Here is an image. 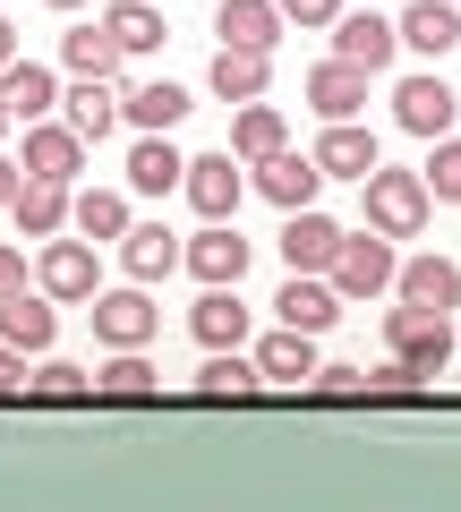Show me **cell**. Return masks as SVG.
Segmentation results:
<instances>
[{
    "instance_id": "obj_1",
    "label": "cell",
    "mask_w": 461,
    "mask_h": 512,
    "mask_svg": "<svg viewBox=\"0 0 461 512\" xmlns=\"http://www.w3.org/2000/svg\"><path fill=\"white\" fill-rule=\"evenodd\" d=\"M385 350L427 384V376L453 367V325H444L436 308H410V299H402V308H385Z\"/></svg>"
},
{
    "instance_id": "obj_2",
    "label": "cell",
    "mask_w": 461,
    "mask_h": 512,
    "mask_svg": "<svg viewBox=\"0 0 461 512\" xmlns=\"http://www.w3.org/2000/svg\"><path fill=\"white\" fill-rule=\"evenodd\" d=\"M359 188H368V231H385V239H419L427 231V205H436V197H427L419 171H385V163H376Z\"/></svg>"
},
{
    "instance_id": "obj_3",
    "label": "cell",
    "mask_w": 461,
    "mask_h": 512,
    "mask_svg": "<svg viewBox=\"0 0 461 512\" xmlns=\"http://www.w3.org/2000/svg\"><path fill=\"white\" fill-rule=\"evenodd\" d=\"M393 265H402V256H393V239L385 231H342V248H333V265H325V282L342 299H376V291H393Z\"/></svg>"
},
{
    "instance_id": "obj_4",
    "label": "cell",
    "mask_w": 461,
    "mask_h": 512,
    "mask_svg": "<svg viewBox=\"0 0 461 512\" xmlns=\"http://www.w3.org/2000/svg\"><path fill=\"white\" fill-rule=\"evenodd\" d=\"M86 316H94V342L103 350H146L154 325H163V308L146 299V282H137V291H94Z\"/></svg>"
},
{
    "instance_id": "obj_5",
    "label": "cell",
    "mask_w": 461,
    "mask_h": 512,
    "mask_svg": "<svg viewBox=\"0 0 461 512\" xmlns=\"http://www.w3.org/2000/svg\"><path fill=\"white\" fill-rule=\"evenodd\" d=\"M180 188H188V205H197L205 222H231V214H240V197H248L240 154H197V163L180 171Z\"/></svg>"
},
{
    "instance_id": "obj_6",
    "label": "cell",
    "mask_w": 461,
    "mask_h": 512,
    "mask_svg": "<svg viewBox=\"0 0 461 512\" xmlns=\"http://www.w3.org/2000/svg\"><path fill=\"white\" fill-rule=\"evenodd\" d=\"M35 291L43 299H94L103 291V274H94V248L86 239H43V265H35Z\"/></svg>"
},
{
    "instance_id": "obj_7",
    "label": "cell",
    "mask_w": 461,
    "mask_h": 512,
    "mask_svg": "<svg viewBox=\"0 0 461 512\" xmlns=\"http://www.w3.org/2000/svg\"><path fill=\"white\" fill-rule=\"evenodd\" d=\"M453 111H461V94L444 86V77H402V86H393V120H402L410 137H444Z\"/></svg>"
},
{
    "instance_id": "obj_8",
    "label": "cell",
    "mask_w": 461,
    "mask_h": 512,
    "mask_svg": "<svg viewBox=\"0 0 461 512\" xmlns=\"http://www.w3.org/2000/svg\"><path fill=\"white\" fill-rule=\"evenodd\" d=\"M333 248H342V222H325L316 205H291V222H282V265L291 274H325Z\"/></svg>"
},
{
    "instance_id": "obj_9",
    "label": "cell",
    "mask_w": 461,
    "mask_h": 512,
    "mask_svg": "<svg viewBox=\"0 0 461 512\" xmlns=\"http://www.w3.org/2000/svg\"><path fill=\"white\" fill-rule=\"evenodd\" d=\"M393 291H402L410 308L453 316L461 308V265H453V256H410V265H393Z\"/></svg>"
},
{
    "instance_id": "obj_10",
    "label": "cell",
    "mask_w": 461,
    "mask_h": 512,
    "mask_svg": "<svg viewBox=\"0 0 461 512\" xmlns=\"http://www.w3.org/2000/svg\"><path fill=\"white\" fill-rule=\"evenodd\" d=\"M188 333L205 350H240L248 342V308H240V282H205V299L188 308Z\"/></svg>"
},
{
    "instance_id": "obj_11",
    "label": "cell",
    "mask_w": 461,
    "mask_h": 512,
    "mask_svg": "<svg viewBox=\"0 0 461 512\" xmlns=\"http://www.w3.org/2000/svg\"><path fill=\"white\" fill-rule=\"evenodd\" d=\"M393 43H410V52L444 60L461 43V0H410L402 18H393Z\"/></svg>"
},
{
    "instance_id": "obj_12",
    "label": "cell",
    "mask_w": 461,
    "mask_h": 512,
    "mask_svg": "<svg viewBox=\"0 0 461 512\" xmlns=\"http://www.w3.org/2000/svg\"><path fill=\"white\" fill-rule=\"evenodd\" d=\"M18 171H35V180H77V171H86V137L60 128V120H26V163Z\"/></svg>"
},
{
    "instance_id": "obj_13",
    "label": "cell",
    "mask_w": 461,
    "mask_h": 512,
    "mask_svg": "<svg viewBox=\"0 0 461 512\" xmlns=\"http://www.w3.org/2000/svg\"><path fill=\"white\" fill-rule=\"evenodd\" d=\"M333 60H359L376 77L393 60V18H376V9H333Z\"/></svg>"
},
{
    "instance_id": "obj_14",
    "label": "cell",
    "mask_w": 461,
    "mask_h": 512,
    "mask_svg": "<svg viewBox=\"0 0 461 512\" xmlns=\"http://www.w3.org/2000/svg\"><path fill=\"white\" fill-rule=\"evenodd\" d=\"M180 265H188L197 282H240V274H248V239L231 231V222H205V231L180 248Z\"/></svg>"
},
{
    "instance_id": "obj_15",
    "label": "cell",
    "mask_w": 461,
    "mask_h": 512,
    "mask_svg": "<svg viewBox=\"0 0 461 512\" xmlns=\"http://www.w3.org/2000/svg\"><path fill=\"white\" fill-rule=\"evenodd\" d=\"M257 188H265V197L282 205V214H291V205H316L325 171H316V154H291V146H274V154L257 163Z\"/></svg>"
},
{
    "instance_id": "obj_16",
    "label": "cell",
    "mask_w": 461,
    "mask_h": 512,
    "mask_svg": "<svg viewBox=\"0 0 461 512\" xmlns=\"http://www.w3.org/2000/svg\"><path fill=\"white\" fill-rule=\"evenodd\" d=\"M180 171H188V154L171 146V128H146V137H137V154H129V188H137V197H171V188H180Z\"/></svg>"
},
{
    "instance_id": "obj_17",
    "label": "cell",
    "mask_w": 461,
    "mask_h": 512,
    "mask_svg": "<svg viewBox=\"0 0 461 512\" xmlns=\"http://www.w3.org/2000/svg\"><path fill=\"white\" fill-rule=\"evenodd\" d=\"M9 214H18V231H26V239L69 231V180H35V171H26L18 197H9Z\"/></svg>"
},
{
    "instance_id": "obj_18",
    "label": "cell",
    "mask_w": 461,
    "mask_h": 512,
    "mask_svg": "<svg viewBox=\"0 0 461 512\" xmlns=\"http://www.w3.org/2000/svg\"><path fill=\"white\" fill-rule=\"evenodd\" d=\"M274 316H282L291 333H325L333 316H342V291L316 282V274H291V282H282V299H274Z\"/></svg>"
},
{
    "instance_id": "obj_19",
    "label": "cell",
    "mask_w": 461,
    "mask_h": 512,
    "mask_svg": "<svg viewBox=\"0 0 461 512\" xmlns=\"http://www.w3.org/2000/svg\"><path fill=\"white\" fill-rule=\"evenodd\" d=\"M316 171H325V180H368L376 171V137L359 120H333L325 137H316Z\"/></svg>"
},
{
    "instance_id": "obj_20",
    "label": "cell",
    "mask_w": 461,
    "mask_h": 512,
    "mask_svg": "<svg viewBox=\"0 0 461 512\" xmlns=\"http://www.w3.org/2000/svg\"><path fill=\"white\" fill-rule=\"evenodd\" d=\"M205 77H214V94H222V103H257V94L274 86V52H240V43H222Z\"/></svg>"
},
{
    "instance_id": "obj_21",
    "label": "cell",
    "mask_w": 461,
    "mask_h": 512,
    "mask_svg": "<svg viewBox=\"0 0 461 512\" xmlns=\"http://www.w3.org/2000/svg\"><path fill=\"white\" fill-rule=\"evenodd\" d=\"M52 325H60V316H52L43 291H9V299H0V342L18 350V359H26V350H52Z\"/></svg>"
},
{
    "instance_id": "obj_22",
    "label": "cell",
    "mask_w": 461,
    "mask_h": 512,
    "mask_svg": "<svg viewBox=\"0 0 461 512\" xmlns=\"http://www.w3.org/2000/svg\"><path fill=\"white\" fill-rule=\"evenodd\" d=\"M214 35L240 43V52H274V43H282V9H274V0H222Z\"/></svg>"
},
{
    "instance_id": "obj_23",
    "label": "cell",
    "mask_w": 461,
    "mask_h": 512,
    "mask_svg": "<svg viewBox=\"0 0 461 512\" xmlns=\"http://www.w3.org/2000/svg\"><path fill=\"white\" fill-rule=\"evenodd\" d=\"M0 103H9V120H52L60 86H52L43 60H9V69H0Z\"/></svg>"
},
{
    "instance_id": "obj_24",
    "label": "cell",
    "mask_w": 461,
    "mask_h": 512,
    "mask_svg": "<svg viewBox=\"0 0 461 512\" xmlns=\"http://www.w3.org/2000/svg\"><path fill=\"white\" fill-rule=\"evenodd\" d=\"M308 103L325 111V120H351V111L368 103V69H359V60H325V69H308Z\"/></svg>"
},
{
    "instance_id": "obj_25",
    "label": "cell",
    "mask_w": 461,
    "mask_h": 512,
    "mask_svg": "<svg viewBox=\"0 0 461 512\" xmlns=\"http://www.w3.org/2000/svg\"><path fill=\"white\" fill-rule=\"evenodd\" d=\"M120 265H129V282H163L171 265H180V239H171L163 222H129V231H120Z\"/></svg>"
},
{
    "instance_id": "obj_26",
    "label": "cell",
    "mask_w": 461,
    "mask_h": 512,
    "mask_svg": "<svg viewBox=\"0 0 461 512\" xmlns=\"http://www.w3.org/2000/svg\"><path fill=\"white\" fill-rule=\"evenodd\" d=\"M257 376L265 384H308L316 376V333H291V325L265 333V342H257Z\"/></svg>"
},
{
    "instance_id": "obj_27",
    "label": "cell",
    "mask_w": 461,
    "mask_h": 512,
    "mask_svg": "<svg viewBox=\"0 0 461 512\" xmlns=\"http://www.w3.org/2000/svg\"><path fill=\"white\" fill-rule=\"evenodd\" d=\"M60 103H69V128L86 137V146H103V137H111V120H120V94H111V77H77V86L60 94Z\"/></svg>"
},
{
    "instance_id": "obj_28",
    "label": "cell",
    "mask_w": 461,
    "mask_h": 512,
    "mask_svg": "<svg viewBox=\"0 0 461 512\" xmlns=\"http://www.w3.org/2000/svg\"><path fill=\"white\" fill-rule=\"evenodd\" d=\"M163 376L146 367V350H111V367L94 376V402H154Z\"/></svg>"
},
{
    "instance_id": "obj_29",
    "label": "cell",
    "mask_w": 461,
    "mask_h": 512,
    "mask_svg": "<svg viewBox=\"0 0 461 512\" xmlns=\"http://www.w3.org/2000/svg\"><path fill=\"white\" fill-rule=\"evenodd\" d=\"M257 359H240V350H205V367H197V393L205 402H248L257 393Z\"/></svg>"
},
{
    "instance_id": "obj_30",
    "label": "cell",
    "mask_w": 461,
    "mask_h": 512,
    "mask_svg": "<svg viewBox=\"0 0 461 512\" xmlns=\"http://www.w3.org/2000/svg\"><path fill=\"white\" fill-rule=\"evenodd\" d=\"M120 111H129L137 128H180V120H188V86H171V77H146V86L120 94Z\"/></svg>"
},
{
    "instance_id": "obj_31",
    "label": "cell",
    "mask_w": 461,
    "mask_h": 512,
    "mask_svg": "<svg viewBox=\"0 0 461 512\" xmlns=\"http://www.w3.org/2000/svg\"><path fill=\"white\" fill-rule=\"evenodd\" d=\"M69 231L77 239H120V231H129V197H120V188H86V197H69Z\"/></svg>"
},
{
    "instance_id": "obj_32",
    "label": "cell",
    "mask_w": 461,
    "mask_h": 512,
    "mask_svg": "<svg viewBox=\"0 0 461 512\" xmlns=\"http://www.w3.org/2000/svg\"><path fill=\"white\" fill-rule=\"evenodd\" d=\"M103 35L120 43V52H154V43H163V9H154V0H111Z\"/></svg>"
},
{
    "instance_id": "obj_33",
    "label": "cell",
    "mask_w": 461,
    "mask_h": 512,
    "mask_svg": "<svg viewBox=\"0 0 461 512\" xmlns=\"http://www.w3.org/2000/svg\"><path fill=\"white\" fill-rule=\"evenodd\" d=\"M60 60H69L77 77H120V60H129V52H120L103 26H77V35H60Z\"/></svg>"
},
{
    "instance_id": "obj_34",
    "label": "cell",
    "mask_w": 461,
    "mask_h": 512,
    "mask_svg": "<svg viewBox=\"0 0 461 512\" xmlns=\"http://www.w3.org/2000/svg\"><path fill=\"white\" fill-rule=\"evenodd\" d=\"M274 146H282V111L274 103H248L240 120H231V154H240V163H265Z\"/></svg>"
},
{
    "instance_id": "obj_35",
    "label": "cell",
    "mask_w": 461,
    "mask_h": 512,
    "mask_svg": "<svg viewBox=\"0 0 461 512\" xmlns=\"http://www.w3.org/2000/svg\"><path fill=\"white\" fill-rule=\"evenodd\" d=\"M26 393H35V402H94V376L69 367V359H43L35 376H26Z\"/></svg>"
},
{
    "instance_id": "obj_36",
    "label": "cell",
    "mask_w": 461,
    "mask_h": 512,
    "mask_svg": "<svg viewBox=\"0 0 461 512\" xmlns=\"http://www.w3.org/2000/svg\"><path fill=\"white\" fill-rule=\"evenodd\" d=\"M419 180H427V197L461 205V137H453V128L436 137V154H427V171H419Z\"/></svg>"
},
{
    "instance_id": "obj_37",
    "label": "cell",
    "mask_w": 461,
    "mask_h": 512,
    "mask_svg": "<svg viewBox=\"0 0 461 512\" xmlns=\"http://www.w3.org/2000/svg\"><path fill=\"white\" fill-rule=\"evenodd\" d=\"M316 393H325V402H351V393H368V367H316Z\"/></svg>"
},
{
    "instance_id": "obj_38",
    "label": "cell",
    "mask_w": 461,
    "mask_h": 512,
    "mask_svg": "<svg viewBox=\"0 0 461 512\" xmlns=\"http://www.w3.org/2000/svg\"><path fill=\"white\" fill-rule=\"evenodd\" d=\"M368 393H376V402H410V393H419V376H410L402 359H385V367L368 376Z\"/></svg>"
},
{
    "instance_id": "obj_39",
    "label": "cell",
    "mask_w": 461,
    "mask_h": 512,
    "mask_svg": "<svg viewBox=\"0 0 461 512\" xmlns=\"http://www.w3.org/2000/svg\"><path fill=\"white\" fill-rule=\"evenodd\" d=\"M274 9H282V26H333L342 0H274Z\"/></svg>"
},
{
    "instance_id": "obj_40",
    "label": "cell",
    "mask_w": 461,
    "mask_h": 512,
    "mask_svg": "<svg viewBox=\"0 0 461 512\" xmlns=\"http://www.w3.org/2000/svg\"><path fill=\"white\" fill-rule=\"evenodd\" d=\"M9 291H26V256L18 248H0V299H9Z\"/></svg>"
},
{
    "instance_id": "obj_41",
    "label": "cell",
    "mask_w": 461,
    "mask_h": 512,
    "mask_svg": "<svg viewBox=\"0 0 461 512\" xmlns=\"http://www.w3.org/2000/svg\"><path fill=\"white\" fill-rule=\"evenodd\" d=\"M0 393H26V359L9 342H0Z\"/></svg>"
},
{
    "instance_id": "obj_42",
    "label": "cell",
    "mask_w": 461,
    "mask_h": 512,
    "mask_svg": "<svg viewBox=\"0 0 461 512\" xmlns=\"http://www.w3.org/2000/svg\"><path fill=\"white\" fill-rule=\"evenodd\" d=\"M18 180H26V171H18V163H9V154H0V205L18 197Z\"/></svg>"
},
{
    "instance_id": "obj_43",
    "label": "cell",
    "mask_w": 461,
    "mask_h": 512,
    "mask_svg": "<svg viewBox=\"0 0 461 512\" xmlns=\"http://www.w3.org/2000/svg\"><path fill=\"white\" fill-rule=\"evenodd\" d=\"M9 60H18V26L0 18V69H9Z\"/></svg>"
},
{
    "instance_id": "obj_44",
    "label": "cell",
    "mask_w": 461,
    "mask_h": 512,
    "mask_svg": "<svg viewBox=\"0 0 461 512\" xmlns=\"http://www.w3.org/2000/svg\"><path fill=\"white\" fill-rule=\"evenodd\" d=\"M52 9H86V0H52Z\"/></svg>"
},
{
    "instance_id": "obj_45",
    "label": "cell",
    "mask_w": 461,
    "mask_h": 512,
    "mask_svg": "<svg viewBox=\"0 0 461 512\" xmlns=\"http://www.w3.org/2000/svg\"><path fill=\"white\" fill-rule=\"evenodd\" d=\"M0 128H18V120H9V103H0Z\"/></svg>"
}]
</instances>
